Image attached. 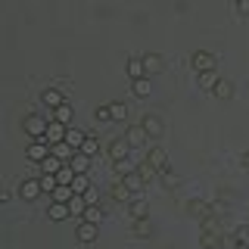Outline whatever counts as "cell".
<instances>
[{
    "label": "cell",
    "mask_w": 249,
    "mask_h": 249,
    "mask_svg": "<svg viewBox=\"0 0 249 249\" xmlns=\"http://www.w3.org/2000/svg\"><path fill=\"white\" fill-rule=\"evenodd\" d=\"M199 81L206 84V88H215V81H218V78H215V72H209V75H199Z\"/></svg>",
    "instance_id": "obj_38"
},
{
    "label": "cell",
    "mask_w": 249,
    "mask_h": 249,
    "mask_svg": "<svg viewBox=\"0 0 249 249\" xmlns=\"http://www.w3.org/2000/svg\"><path fill=\"white\" fill-rule=\"evenodd\" d=\"M25 156H28L31 162H37V165H41L44 159H50V156H53V146L47 143V140H35V143H28Z\"/></svg>",
    "instance_id": "obj_4"
},
{
    "label": "cell",
    "mask_w": 249,
    "mask_h": 249,
    "mask_svg": "<svg viewBox=\"0 0 249 249\" xmlns=\"http://www.w3.org/2000/svg\"><path fill=\"white\" fill-rule=\"evenodd\" d=\"M190 66H193V72H196V75H209V72H215V56L209 50H196L190 56Z\"/></svg>",
    "instance_id": "obj_1"
},
{
    "label": "cell",
    "mask_w": 249,
    "mask_h": 249,
    "mask_svg": "<svg viewBox=\"0 0 249 249\" xmlns=\"http://www.w3.org/2000/svg\"><path fill=\"white\" fill-rule=\"evenodd\" d=\"M53 156H56V159H62V162L69 165V162L75 159V150H72V146L66 143V140H62V143H56V146H53Z\"/></svg>",
    "instance_id": "obj_17"
},
{
    "label": "cell",
    "mask_w": 249,
    "mask_h": 249,
    "mask_svg": "<svg viewBox=\"0 0 249 249\" xmlns=\"http://www.w3.org/2000/svg\"><path fill=\"white\" fill-rule=\"evenodd\" d=\"M81 153H84V156H90V159H93V156L100 153V143H97V137H88V140H84Z\"/></svg>",
    "instance_id": "obj_34"
},
{
    "label": "cell",
    "mask_w": 249,
    "mask_h": 249,
    "mask_svg": "<svg viewBox=\"0 0 249 249\" xmlns=\"http://www.w3.org/2000/svg\"><path fill=\"white\" fill-rule=\"evenodd\" d=\"M41 103H44L47 109H59V106H66V97H62L56 88H47V90L41 93Z\"/></svg>",
    "instance_id": "obj_7"
},
{
    "label": "cell",
    "mask_w": 249,
    "mask_h": 249,
    "mask_svg": "<svg viewBox=\"0 0 249 249\" xmlns=\"http://www.w3.org/2000/svg\"><path fill=\"white\" fill-rule=\"evenodd\" d=\"M47 215L53 218V221H62V218H69V202H50V209H47Z\"/></svg>",
    "instance_id": "obj_14"
},
{
    "label": "cell",
    "mask_w": 249,
    "mask_h": 249,
    "mask_svg": "<svg viewBox=\"0 0 249 249\" xmlns=\"http://www.w3.org/2000/svg\"><path fill=\"white\" fill-rule=\"evenodd\" d=\"M131 215H134V218H146V215H150V206H146L143 199H134V202H131Z\"/></svg>",
    "instance_id": "obj_31"
},
{
    "label": "cell",
    "mask_w": 249,
    "mask_h": 249,
    "mask_svg": "<svg viewBox=\"0 0 249 249\" xmlns=\"http://www.w3.org/2000/svg\"><path fill=\"white\" fill-rule=\"evenodd\" d=\"M84 221H90V224H100V221H103V209H100L97 202H90V206L84 209Z\"/></svg>",
    "instance_id": "obj_22"
},
{
    "label": "cell",
    "mask_w": 249,
    "mask_h": 249,
    "mask_svg": "<svg viewBox=\"0 0 249 249\" xmlns=\"http://www.w3.org/2000/svg\"><path fill=\"white\" fill-rule=\"evenodd\" d=\"M131 90H134V97H150V78H137L134 84H131Z\"/></svg>",
    "instance_id": "obj_25"
},
{
    "label": "cell",
    "mask_w": 249,
    "mask_h": 249,
    "mask_svg": "<svg viewBox=\"0 0 249 249\" xmlns=\"http://www.w3.org/2000/svg\"><path fill=\"white\" fill-rule=\"evenodd\" d=\"M146 140H150V134L143 131V124H134V128L128 131V143H134V146H143Z\"/></svg>",
    "instance_id": "obj_15"
},
{
    "label": "cell",
    "mask_w": 249,
    "mask_h": 249,
    "mask_svg": "<svg viewBox=\"0 0 249 249\" xmlns=\"http://www.w3.org/2000/svg\"><path fill=\"white\" fill-rule=\"evenodd\" d=\"M122 181H124V187H128V190H131V193H137V190H143V184H146V181H143V175H140V171H134V175H124V178H122Z\"/></svg>",
    "instance_id": "obj_18"
},
{
    "label": "cell",
    "mask_w": 249,
    "mask_h": 249,
    "mask_svg": "<svg viewBox=\"0 0 249 249\" xmlns=\"http://www.w3.org/2000/svg\"><path fill=\"white\" fill-rule=\"evenodd\" d=\"M97 233H100V224H90V221H78V228H75V237L81 240V243H93L97 240Z\"/></svg>",
    "instance_id": "obj_5"
},
{
    "label": "cell",
    "mask_w": 249,
    "mask_h": 249,
    "mask_svg": "<svg viewBox=\"0 0 249 249\" xmlns=\"http://www.w3.org/2000/svg\"><path fill=\"white\" fill-rule=\"evenodd\" d=\"M134 233H137V237H150V233H153L150 218H137V221H134Z\"/></svg>",
    "instance_id": "obj_26"
},
{
    "label": "cell",
    "mask_w": 249,
    "mask_h": 249,
    "mask_svg": "<svg viewBox=\"0 0 249 249\" xmlns=\"http://www.w3.org/2000/svg\"><path fill=\"white\" fill-rule=\"evenodd\" d=\"M109 109H112V122H124V119H128V106H124V103H109Z\"/></svg>",
    "instance_id": "obj_32"
},
{
    "label": "cell",
    "mask_w": 249,
    "mask_h": 249,
    "mask_svg": "<svg viewBox=\"0 0 249 249\" xmlns=\"http://www.w3.org/2000/svg\"><path fill=\"white\" fill-rule=\"evenodd\" d=\"M72 190L78 193V196H88V193H90V181H88V175H75Z\"/></svg>",
    "instance_id": "obj_21"
},
{
    "label": "cell",
    "mask_w": 249,
    "mask_h": 249,
    "mask_svg": "<svg viewBox=\"0 0 249 249\" xmlns=\"http://www.w3.org/2000/svg\"><path fill=\"white\" fill-rule=\"evenodd\" d=\"M243 165H249V153H246V156H243Z\"/></svg>",
    "instance_id": "obj_40"
},
{
    "label": "cell",
    "mask_w": 249,
    "mask_h": 249,
    "mask_svg": "<svg viewBox=\"0 0 249 249\" xmlns=\"http://www.w3.org/2000/svg\"><path fill=\"white\" fill-rule=\"evenodd\" d=\"M84 140H88V134H84V131H81V128H75V124H72V128H69V134H66V143H69V146H72V150H75V153H81V146H84Z\"/></svg>",
    "instance_id": "obj_10"
},
{
    "label": "cell",
    "mask_w": 249,
    "mask_h": 249,
    "mask_svg": "<svg viewBox=\"0 0 249 249\" xmlns=\"http://www.w3.org/2000/svg\"><path fill=\"white\" fill-rule=\"evenodd\" d=\"M88 206H90V202L84 199V196H78V193L69 199V212H72V215H84V209H88Z\"/></svg>",
    "instance_id": "obj_24"
},
{
    "label": "cell",
    "mask_w": 249,
    "mask_h": 249,
    "mask_svg": "<svg viewBox=\"0 0 249 249\" xmlns=\"http://www.w3.org/2000/svg\"><path fill=\"white\" fill-rule=\"evenodd\" d=\"M128 153H131V143L128 140H112L109 143V156H112V162H119V159H128Z\"/></svg>",
    "instance_id": "obj_9"
},
{
    "label": "cell",
    "mask_w": 249,
    "mask_h": 249,
    "mask_svg": "<svg viewBox=\"0 0 249 249\" xmlns=\"http://www.w3.org/2000/svg\"><path fill=\"white\" fill-rule=\"evenodd\" d=\"M137 171H140V175H143V181H150V178L156 175V168L150 165V162H140V165H137Z\"/></svg>",
    "instance_id": "obj_37"
},
{
    "label": "cell",
    "mask_w": 249,
    "mask_h": 249,
    "mask_svg": "<svg viewBox=\"0 0 249 249\" xmlns=\"http://www.w3.org/2000/svg\"><path fill=\"white\" fill-rule=\"evenodd\" d=\"M75 196V190H72V187H56V190H53V202H69V199H72Z\"/></svg>",
    "instance_id": "obj_28"
},
{
    "label": "cell",
    "mask_w": 249,
    "mask_h": 249,
    "mask_svg": "<svg viewBox=\"0 0 249 249\" xmlns=\"http://www.w3.org/2000/svg\"><path fill=\"white\" fill-rule=\"evenodd\" d=\"M93 115H97V122H112V109H109V106H97Z\"/></svg>",
    "instance_id": "obj_36"
},
{
    "label": "cell",
    "mask_w": 249,
    "mask_h": 249,
    "mask_svg": "<svg viewBox=\"0 0 249 249\" xmlns=\"http://www.w3.org/2000/svg\"><path fill=\"white\" fill-rule=\"evenodd\" d=\"M128 75H131V81H137V78H146V69H143V59H128Z\"/></svg>",
    "instance_id": "obj_20"
},
{
    "label": "cell",
    "mask_w": 249,
    "mask_h": 249,
    "mask_svg": "<svg viewBox=\"0 0 249 249\" xmlns=\"http://www.w3.org/2000/svg\"><path fill=\"white\" fill-rule=\"evenodd\" d=\"M112 196L119 199V202H131V190H128V187H124V181H119V184L112 187Z\"/></svg>",
    "instance_id": "obj_29"
},
{
    "label": "cell",
    "mask_w": 249,
    "mask_h": 249,
    "mask_svg": "<svg viewBox=\"0 0 249 249\" xmlns=\"http://www.w3.org/2000/svg\"><path fill=\"white\" fill-rule=\"evenodd\" d=\"M66 134H69V128L66 124H59V122H50V128H47V143L50 146H56V143H62V140H66Z\"/></svg>",
    "instance_id": "obj_6"
},
{
    "label": "cell",
    "mask_w": 249,
    "mask_h": 249,
    "mask_svg": "<svg viewBox=\"0 0 249 249\" xmlns=\"http://www.w3.org/2000/svg\"><path fill=\"white\" fill-rule=\"evenodd\" d=\"M212 93H215L218 100H231V97H233V84L228 81V78H218L215 88H212Z\"/></svg>",
    "instance_id": "obj_11"
},
{
    "label": "cell",
    "mask_w": 249,
    "mask_h": 249,
    "mask_svg": "<svg viewBox=\"0 0 249 249\" xmlns=\"http://www.w3.org/2000/svg\"><path fill=\"white\" fill-rule=\"evenodd\" d=\"M47 128H50V122H47L44 115H28V119H25V134L35 137V140H44Z\"/></svg>",
    "instance_id": "obj_2"
},
{
    "label": "cell",
    "mask_w": 249,
    "mask_h": 249,
    "mask_svg": "<svg viewBox=\"0 0 249 249\" xmlns=\"http://www.w3.org/2000/svg\"><path fill=\"white\" fill-rule=\"evenodd\" d=\"M62 165H66L62 159H56V156H50V159H44V162H41V171H44V175H59V171H62Z\"/></svg>",
    "instance_id": "obj_19"
},
{
    "label": "cell",
    "mask_w": 249,
    "mask_h": 249,
    "mask_svg": "<svg viewBox=\"0 0 249 249\" xmlns=\"http://www.w3.org/2000/svg\"><path fill=\"white\" fill-rule=\"evenodd\" d=\"M143 59V69H146V75H156V72H162V56L159 53H146V56H140Z\"/></svg>",
    "instance_id": "obj_13"
},
{
    "label": "cell",
    "mask_w": 249,
    "mask_h": 249,
    "mask_svg": "<svg viewBox=\"0 0 249 249\" xmlns=\"http://www.w3.org/2000/svg\"><path fill=\"white\" fill-rule=\"evenodd\" d=\"M69 165H72V171H75V175H88V171H90V156H84V153H75V159L69 162Z\"/></svg>",
    "instance_id": "obj_12"
},
{
    "label": "cell",
    "mask_w": 249,
    "mask_h": 249,
    "mask_svg": "<svg viewBox=\"0 0 249 249\" xmlns=\"http://www.w3.org/2000/svg\"><path fill=\"white\" fill-rule=\"evenodd\" d=\"M56 181H59L62 187H72V181H75V171H72V165H62V171L56 175Z\"/></svg>",
    "instance_id": "obj_30"
},
{
    "label": "cell",
    "mask_w": 249,
    "mask_h": 249,
    "mask_svg": "<svg viewBox=\"0 0 249 249\" xmlns=\"http://www.w3.org/2000/svg\"><path fill=\"white\" fill-rule=\"evenodd\" d=\"M162 184H165V187H178V184H181V178H178L175 171L165 165V168H162Z\"/></svg>",
    "instance_id": "obj_33"
},
{
    "label": "cell",
    "mask_w": 249,
    "mask_h": 249,
    "mask_svg": "<svg viewBox=\"0 0 249 249\" xmlns=\"http://www.w3.org/2000/svg\"><path fill=\"white\" fill-rule=\"evenodd\" d=\"M112 168H115L119 178H124V175H134L137 171V162L134 159H119V162H112Z\"/></svg>",
    "instance_id": "obj_16"
},
{
    "label": "cell",
    "mask_w": 249,
    "mask_h": 249,
    "mask_svg": "<svg viewBox=\"0 0 249 249\" xmlns=\"http://www.w3.org/2000/svg\"><path fill=\"white\" fill-rule=\"evenodd\" d=\"M140 124H143V131H146L150 137H162V131H165V128H162V119H159V115H143V119H140Z\"/></svg>",
    "instance_id": "obj_8"
},
{
    "label": "cell",
    "mask_w": 249,
    "mask_h": 249,
    "mask_svg": "<svg viewBox=\"0 0 249 249\" xmlns=\"http://www.w3.org/2000/svg\"><path fill=\"white\" fill-rule=\"evenodd\" d=\"M19 199H25V202H31V199H37L44 193V187H41V178H25V181L19 184Z\"/></svg>",
    "instance_id": "obj_3"
},
{
    "label": "cell",
    "mask_w": 249,
    "mask_h": 249,
    "mask_svg": "<svg viewBox=\"0 0 249 249\" xmlns=\"http://www.w3.org/2000/svg\"><path fill=\"white\" fill-rule=\"evenodd\" d=\"M41 187H44V190H47V193H50V196H53V190H56V187H59L56 175H44V178H41Z\"/></svg>",
    "instance_id": "obj_35"
},
{
    "label": "cell",
    "mask_w": 249,
    "mask_h": 249,
    "mask_svg": "<svg viewBox=\"0 0 249 249\" xmlns=\"http://www.w3.org/2000/svg\"><path fill=\"white\" fill-rule=\"evenodd\" d=\"M237 13H243V16H249V0H240V3H237Z\"/></svg>",
    "instance_id": "obj_39"
},
{
    "label": "cell",
    "mask_w": 249,
    "mask_h": 249,
    "mask_svg": "<svg viewBox=\"0 0 249 249\" xmlns=\"http://www.w3.org/2000/svg\"><path fill=\"white\" fill-rule=\"evenodd\" d=\"M56 122H59V124H66V128H72V106H69V103L56 109Z\"/></svg>",
    "instance_id": "obj_27"
},
{
    "label": "cell",
    "mask_w": 249,
    "mask_h": 249,
    "mask_svg": "<svg viewBox=\"0 0 249 249\" xmlns=\"http://www.w3.org/2000/svg\"><path fill=\"white\" fill-rule=\"evenodd\" d=\"M150 162L153 168H165V162H168V156H165V150H159V146H156V150H150Z\"/></svg>",
    "instance_id": "obj_23"
}]
</instances>
